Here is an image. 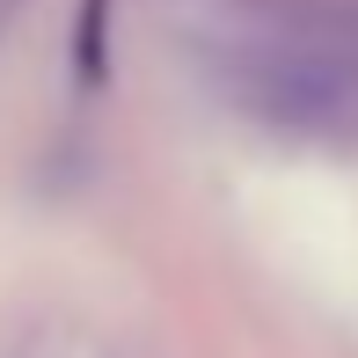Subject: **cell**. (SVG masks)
I'll use <instances>...</instances> for the list:
<instances>
[{
  "mask_svg": "<svg viewBox=\"0 0 358 358\" xmlns=\"http://www.w3.org/2000/svg\"><path fill=\"white\" fill-rule=\"evenodd\" d=\"M256 110H271V117L285 124H329L336 110H344V80L329 66H264L256 73Z\"/></svg>",
  "mask_w": 358,
  "mask_h": 358,
  "instance_id": "cell-1",
  "label": "cell"
},
{
  "mask_svg": "<svg viewBox=\"0 0 358 358\" xmlns=\"http://www.w3.org/2000/svg\"><path fill=\"white\" fill-rule=\"evenodd\" d=\"M103 22H110V0H80V29H73V66L80 80H103Z\"/></svg>",
  "mask_w": 358,
  "mask_h": 358,
  "instance_id": "cell-2",
  "label": "cell"
}]
</instances>
